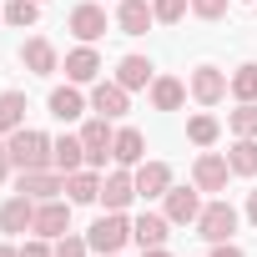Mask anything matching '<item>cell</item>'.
<instances>
[{"label":"cell","mask_w":257,"mask_h":257,"mask_svg":"<svg viewBox=\"0 0 257 257\" xmlns=\"http://www.w3.org/2000/svg\"><path fill=\"white\" fill-rule=\"evenodd\" d=\"M11 162L21 167V172H36V167H51V137L46 132H31V126H21V132H11Z\"/></svg>","instance_id":"1"},{"label":"cell","mask_w":257,"mask_h":257,"mask_svg":"<svg viewBox=\"0 0 257 257\" xmlns=\"http://www.w3.org/2000/svg\"><path fill=\"white\" fill-rule=\"evenodd\" d=\"M232 232H237V207H232V202H207L202 217H197V237H207V242H232Z\"/></svg>","instance_id":"2"},{"label":"cell","mask_w":257,"mask_h":257,"mask_svg":"<svg viewBox=\"0 0 257 257\" xmlns=\"http://www.w3.org/2000/svg\"><path fill=\"white\" fill-rule=\"evenodd\" d=\"M126 237H132V222H126L121 212H106V217H96V227H91V237H86V242H91L96 252H106V257H111V252H121V247H126Z\"/></svg>","instance_id":"3"},{"label":"cell","mask_w":257,"mask_h":257,"mask_svg":"<svg viewBox=\"0 0 257 257\" xmlns=\"http://www.w3.org/2000/svg\"><path fill=\"white\" fill-rule=\"evenodd\" d=\"M36 237H46V242H56V237H66L71 232V207L66 202H36V227H31Z\"/></svg>","instance_id":"4"},{"label":"cell","mask_w":257,"mask_h":257,"mask_svg":"<svg viewBox=\"0 0 257 257\" xmlns=\"http://www.w3.org/2000/svg\"><path fill=\"white\" fill-rule=\"evenodd\" d=\"M111 142H116V132L106 126V116H96V121H86V126H81V147H86V162H91V167H106Z\"/></svg>","instance_id":"5"},{"label":"cell","mask_w":257,"mask_h":257,"mask_svg":"<svg viewBox=\"0 0 257 257\" xmlns=\"http://www.w3.org/2000/svg\"><path fill=\"white\" fill-rule=\"evenodd\" d=\"M227 177H232V167H227V157H217V152H202V157H197V167H192L197 192H222V187H227Z\"/></svg>","instance_id":"6"},{"label":"cell","mask_w":257,"mask_h":257,"mask_svg":"<svg viewBox=\"0 0 257 257\" xmlns=\"http://www.w3.org/2000/svg\"><path fill=\"white\" fill-rule=\"evenodd\" d=\"M132 182H137V197H147V202L152 197H167L172 192V167L167 162H142Z\"/></svg>","instance_id":"7"},{"label":"cell","mask_w":257,"mask_h":257,"mask_svg":"<svg viewBox=\"0 0 257 257\" xmlns=\"http://www.w3.org/2000/svg\"><path fill=\"white\" fill-rule=\"evenodd\" d=\"M21 192H26L31 202H51L56 192H66V177H61V172L36 167V172H21Z\"/></svg>","instance_id":"8"},{"label":"cell","mask_w":257,"mask_h":257,"mask_svg":"<svg viewBox=\"0 0 257 257\" xmlns=\"http://www.w3.org/2000/svg\"><path fill=\"white\" fill-rule=\"evenodd\" d=\"M71 36L86 41V46L101 41V36H106V11H101V6H76V11H71Z\"/></svg>","instance_id":"9"},{"label":"cell","mask_w":257,"mask_h":257,"mask_svg":"<svg viewBox=\"0 0 257 257\" xmlns=\"http://www.w3.org/2000/svg\"><path fill=\"white\" fill-rule=\"evenodd\" d=\"M31 227H36V202L26 192L0 207V232H31Z\"/></svg>","instance_id":"10"},{"label":"cell","mask_w":257,"mask_h":257,"mask_svg":"<svg viewBox=\"0 0 257 257\" xmlns=\"http://www.w3.org/2000/svg\"><path fill=\"white\" fill-rule=\"evenodd\" d=\"M152 21H157V11L147 6V0H121V11H116V26H121L126 36H147Z\"/></svg>","instance_id":"11"},{"label":"cell","mask_w":257,"mask_h":257,"mask_svg":"<svg viewBox=\"0 0 257 257\" xmlns=\"http://www.w3.org/2000/svg\"><path fill=\"white\" fill-rule=\"evenodd\" d=\"M192 96H197L202 106H217V101L227 96V76H222L217 66H197V76H192Z\"/></svg>","instance_id":"12"},{"label":"cell","mask_w":257,"mask_h":257,"mask_svg":"<svg viewBox=\"0 0 257 257\" xmlns=\"http://www.w3.org/2000/svg\"><path fill=\"white\" fill-rule=\"evenodd\" d=\"M197 217H202V197L187 192V187H172V192H167V222L187 227V222H197Z\"/></svg>","instance_id":"13"},{"label":"cell","mask_w":257,"mask_h":257,"mask_svg":"<svg viewBox=\"0 0 257 257\" xmlns=\"http://www.w3.org/2000/svg\"><path fill=\"white\" fill-rule=\"evenodd\" d=\"M167 227H172L167 217H157V212H142V217L132 222V237L142 242V252H147V247H167V237H172Z\"/></svg>","instance_id":"14"},{"label":"cell","mask_w":257,"mask_h":257,"mask_svg":"<svg viewBox=\"0 0 257 257\" xmlns=\"http://www.w3.org/2000/svg\"><path fill=\"white\" fill-rule=\"evenodd\" d=\"M142 152H147V137L137 132V126H121L116 142H111V157H116L121 167H137V162H142Z\"/></svg>","instance_id":"15"},{"label":"cell","mask_w":257,"mask_h":257,"mask_svg":"<svg viewBox=\"0 0 257 257\" xmlns=\"http://www.w3.org/2000/svg\"><path fill=\"white\" fill-rule=\"evenodd\" d=\"M21 61H26V71H31V76H51V71H56V46L36 36V41H26V46H21Z\"/></svg>","instance_id":"16"},{"label":"cell","mask_w":257,"mask_h":257,"mask_svg":"<svg viewBox=\"0 0 257 257\" xmlns=\"http://www.w3.org/2000/svg\"><path fill=\"white\" fill-rule=\"evenodd\" d=\"M66 76H71L76 86H86V81H96V76H101V56H96L91 46H76V51L66 56Z\"/></svg>","instance_id":"17"},{"label":"cell","mask_w":257,"mask_h":257,"mask_svg":"<svg viewBox=\"0 0 257 257\" xmlns=\"http://www.w3.org/2000/svg\"><path fill=\"white\" fill-rule=\"evenodd\" d=\"M132 197H137V182L126 177V172H111V177L101 182V202H106V212H121Z\"/></svg>","instance_id":"18"},{"label":"cell","mask_w":257,"mask_h":257,"mask_svg":"<svg viewBox=\"0 0 257 257\" xmlns=\"http://www.w3.org/2000/svg\"><path fill=\"white\" fill-rule=\"evenodd\" d=\"M91 106H96L106 121L121 116V111H126V86H121V81H101V86L91 91Z\"/></svg>","instance_id":"19"},{"label":"cell","mask_w":257,"mask_h":257,"mask_svg":"<svg viewBox=\"0 0 257 257\" xmlns=\"http://www.w3.org/2000/svg\"><path fill=\"white\" fill-rule=\"evenodd\" d=\"M51 162H56V172H61V177L81 172V162H86V147H81V137H61V142L51 147Z\"/></svg>","instance_id":"20"},{"label":"cell","mask_w":257,"mask_h":257,"mask_svg":"<svg viewBox=\"0 0 257 257\" xmlns=\"http://www.w3.org/2000/svg\"><path fill=\"white\" fill-rule=\"evenodd\" d=\"M81 111H86V101H81L76 81H71V86H56V91H51V116H56V121H76Z\"/></svg>","instance_id":"21"},{"label":"cell","mask_w":257,"mask_h":257,"mask_svg":"<svg viewBox=\"0 0 257 257\" xmlns=\"http://www.w3.org/2000/svg\"><path fill=\"white\" fill-rule=\"evenodd\" d=\"M227 167L237 177H257V137H237L232 152H227Z\"/></svg>","instance_id":"22"},{"label":"cell","mask_w":257,"mask_h":257,"mask_svg":"<svg viewBox=\"0 0 257 257\" xmlns=\"http://www.w3.org/2000/svg\"><path fill=\"white\" fill-rule=\"evenodd\" d=\"M21 126H26V91H6V96H0V132H21Z\"/></svg>","instance_id":"23"},{"label":"cell","mask_w":257,"mask_h":257,"mask_svg":"<svg viewBox=\"0 0 257 257\" xmlns=\"http://www.w3.org/2000/svg\"><path fill=\"white\" fill-rule=\"evenodd\" d=\"M116 81H121L126 91H142V86L152 81V61H147V56H126V61L116 66Z\"/></svg>","instance_id":"24"},{"label":"cell","mask_w":257,"mask_h":257,"mask_svg":"<svg viewBox=\"0 0 257 257\" xmlns=\"http://www.w3.org/2000/svg\"><path fill=\"white\" fill-rule=\"evenodd\" d=\"M182 101H187V86H182V81H172V76L152 81V106H157V111H177Z\"/></svg>","instance_id":"25"},{"label":"cell","mask_w":257,"mask_h":257,"mask_svg":"<svg viewBox=\"0 0 257 257\" xmlns=\"http://www.w3.org/2000/svg\"><path fill=\"white\" fill-rule=\"evenodd\" d=\"M66 192H71V202H101V177L96 172H71Z\"/></svg>","instance_id":"26"},{"label":"cell","mask_w":257,"mask_h":257,"mask_svg":"<svg viewBox=\"0 0 257 257\" xmlns=\"http://www.w3.org/2000/svg\"><path fill=\"white\" fill-rule=\"evenodd\" d=\"M36 21H41V0H11V6H6V26L26 31V26H36Z\"/></svg>","instance_id":"27"},{"label":"cell","mask_w":257,"mask_h":257,"mask_svg":"<svg viewBox=\"0 0 257 257\" xmlns=\"http://www.w3.org/2000/svg\"><path fill=\"white\" fill-rule=\"evenodd\" d=\"M217 137H222L217 116H192V121H187V142H197V147H212Z\"/></svg>","instance_id":"28"},{"label":"cell","mask_w":257,"mask_h":257,"mask_svg":"<svg viewBox=\"0 0 257 257\" xmlns=\"http://www.w3.org/2000/svg\"><path fill=\"white\" fill-rule=\"evenodd\" d=\"M227 91L237 101H257V66H237V76L227 81Z\"/></svg>","instance_id":"29"},{"label":"cell","mask_w":257,"mask_h":257,"mask_svg":"<svg viewBox=\"0 0 257 257\" xmlns=\"http://www.w3.org/2000/svg\"><path fill=\"white\" fill-rule=\"evenodd\" d=\"M227 121H232V132H237V137H257V101H242Z\"/></svg>","instance_id":"30"},{"label":"cell","mask_w":257,"mask_h":257,"mask_svg":"<svg viewBox=\"0 0 257 257\" xmlns=\"http://www.w3.org/2000/svg\"><path fill=\"white\" fill-rule=\"evenodd\" d=\"M152 11H157L162 26H177V21L187 16V0H152Z\"/></svg>","instance_id":"31"},{"label":"cell","mask_w":257,"mask_h":257,"mask_svg":"<svg viewBox=\"0 0 257 257\" xmlns=\"http://www.w3.org/2000/svg\"><path fill=\"white\" fill-rule=\"evenodd\" d=\"M86 247H91L86 237H71V232H66V237H56V257H86Z\"/></svg>","instance_id":"32"},{"label":"cell","mask_w":257,"mask_h":257,"mask_svg":"<svg viewBox=\"0 0 257 257\" xmlns=\"http://www.w3.org/2000/svg\"><path fill=\"white\" fill-rule=\"evenodd\" d=\"M192 11H197L202 21H222V16H227V0H192Z\"/></svg>","instance_id":"33"},{"label":"cell","mask_w":257,"mask_h":257,"mask_svg":"<svg viewBox=\"0 0 257 257\" xmlns=\"http://www.w3.org/2000/svg\"><path fill=\"white\" fill-rule=\"evenodd\" d=\"M21 257H56V247H51L46 237H36V242H26V247H21Z\"/></svg>","instance_id":"34"},{"label":"cell","mask_w":257,"mask_h":257,"mask_svg":"<svg viewBox=\"0 0 257 257\" xmlns=\"http://www.w3.org/2000/svg\"><path fill=\"white\" fill-rule=\"evenodd\" d=\"M212 257H247V252L232 247V242H212Z\"/></svg>","instance_id":"35"},{"label":"cell","mask_w":257,"mask_h":257,"mask_svg":"<svg viewBox=\"0 0 257 257\" xmlns=\"http://www.w3.org/2000/svg\"><path fill=\"white\" fill-rule=\"evenodd\" d=\"M11 167H16V162H11V147H0V182L11 177Z\"/></svg>","instance_id":"36"},{"label":"cell","mask_w":257,"mask_h":257,"mask_svg":"<svg viewBox=\"0 0 257 257\" xmlns=\"http://www.w3.org/2000/svg\"><path fill=\"white\" fill-rule=\"evenodd\" d=\"M247 222H252V227H257V192H252V197H247Z\"/></svg>","instance_id":"37"},{"label":"cell","mask_w":257,"mask_h":257,"mask_svg":"<svg viewBox=\"0 0 257 257\" xmlns=\"http://www.w3.org/2000/svg\"><path fill=\"white\" fill-rule=\"evenodd\" d=\"M142 257H172V252H167V247H147Z\"/></svg>","instance_id":"38"},{"label":"cell","mask_w":257,"mask_h":257,"mask_svg":"<svg viewBox=\"0 0 257 257\" xmlns=\"http://www.w3.org/2000/svg\"><path fill=\"white\" fill-rule=\"evenodd\" d=\"M0 257H21V247H6V242H0Z\"/></svg>","instance_id":"39"},{"label":"cell","mask_w":257,"mask_h":257,"mask_svg":"<svg viewBox=\"0 0 257 257\" xmlns=\"http://www.w3.org/2000/svg\"><path fill=\"white\" fill-rule=\"evenodd\" d=\"M0 21H6V6H0Z\"/></svg>","instance_id":"40"},{"label":"cell","mask_w":257,"mask_h":257,"mask_svg":"<svg viewBox=\"0 0 257 257\" xmlns=\"http://www.w3.org/2000/svg\"><path fill=\"white\" fill-rule=\"evenodd\" d=\"M111 257H116V252H111Z\"/></svg>","instance_id":"41"}]
</instances>
